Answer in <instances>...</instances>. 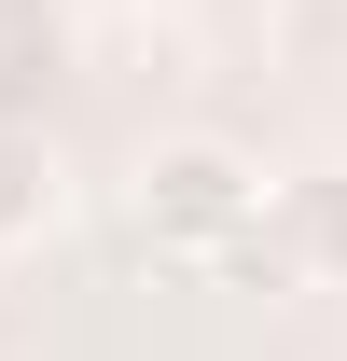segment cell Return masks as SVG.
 <instances>
[{"label": "cell", "instance_id": "1", "mask_svg": "<svg viewBox=\"0 0 347 361\" xmlns=\"http://www.w3.org/2000/svg\"><path fill=\"white\" fill-rule=\"evenodd\" d=\"M250 236H264V167L236 139H153V153H139V250H153V264L222 278Z\"/></svg>", "mask_w": 347, "mask_h": 361}, {"label": "cell", "instance_id": "2", "mask_svg": "<svg viewBox=\"0 0 347 361\" xmlns=\"http://www.w3.org/2000/svg\"><path fill=\"white\" fill-rule=\"evenodd\" d=\"M264 264L278 292H347V167H278L264 180Z\"/></svg>", "mask_w": 347, "mask_h": 361}, {"label": "cell", "instance_id": "3", "mask_svg": "<svg viewBox=\"0 0 347 361\" xmlns=\"http://www.w3.org/2000/svg\"><path fill=\"white\" fill-rule=\"evenodd\" d=\"M56 223H70V167H56V139H42V126H0V264L42 250Z\"/></svg>", "mask_w": 347, "mask_h": 361}]
</instances>
